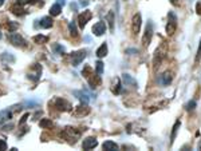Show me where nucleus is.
<instances>
[{"label": "nucleus", "mask_w": 201, "mask_h": 151, "mask_svg": "<svg viewBox=\"0 0 201 151\" xmlns=\"http://www.w3.org/2000/svg\"><path fill=\"white\" fill-rule=\"evenodd\" d=\"M176 28H177V18L173 12H169L168 13V22H166V26H165V29H166L168 35H173L176 32Z\"/></svg>", "instance_id": "1"}, {"label": "nucleus", "mask_w": 201, "mask_h": 151, "mask_svg": "<svg viewBox=\"0 0 201 151\" xmlns=\"http://www.w3.org/2000/svg\"><path fill=\"white\" fill-rule=\"evenodd\" d=\"M152 38H153V23L148 20L146 28H145V32H144V38H142V43L148 47L150 42H152Z\"/></svg>", "instance_id": "2"}, {"label": "nucleus", "mask_w": 201, "mask_h": 151, "mask_svg": "<svg viewBox=\"0 0 201 151\" xmlns=\"http://www.w3.org/2000/svg\"><path fill=\"white\" fill-rule=\"evenodd\" d=\"M86 58V51L84 49H80V51H75L70 54V60H71L73 66H78L83 62V59Z\"/></svg>", "instance_id": "3"}, {"label": "nucleus", "mask_w": 201, "mask_h": 151, "mask_svg": "<svg viewBox=\"0 0 201 151\" xmlns=\"http://www.w3.org/2000/svg\"><path fill=\"white\" fill-rule=\"evenodd\" d=\"M54 103H55V106H57V108L59 110V111H68V110L71 108L70 102H67V100H64L62 98H55Z\"/></svg>", "instance_id": "4"}, {"label": "nucleus", "mask_w": 201, "mask_h": 151, "mask_svg": "<svg viewBox=\"0 0 201 151\" xmlns=\"http://www.w3.org/2000/svg\"><path fill=\"white\" fill-rule=\"evenodd\" d=\"M91 16H93V13L90 12L89 9H86V11H83V12H80V13H79V18H78V20H79V27H80V28H84L86 23L89 22L90 19H91Z\"/></svg>", "instance_id": "5"}, {"label": "nucleus", "mask_w": 201, "mask_h": 151, "mask_svg": "<svg viewBox=\"0 0 201 151\" xmlns=\"http://www.w3.org/2000/svg\"><path fill=\"white\" fill-rule=\"evenodd\" d=\"M141 24H142V19H141V13L134 15V18L132 20V29H133V34L137 35L141 29Z\"/></svg>", "instance_id": "6"}, {"label": "nucleus", "mask_w": 201, "mask_h": 151, "mask_svg": "<svg viewBox=\"0 0 201 151\" xmlns=\"http://www.w3.org/2000/svg\"><path fill=\"white\" fill-rule=\"evenodd\" d=\"M93 32L95 36H102V35L106 32V24L103 22H98L93 26Z\"/></svg>", "instance_id": "7"}, {"label": "nucleus", "mask_w": 201, "mask_h": 151, "mask_svg": "<svg viewBox=\"0 0 201 151\" xmlns=\"http://www.w3.org/2000/svg\"><path fill=\"white\" fill-rule=\"evenodd\" d=\"M9 40H11V43L14 44V46H16V47H23V46H26V40H24L22 36H20L19 34H12L11 36H9Z\"/></svg>", "instance_id": "8"}, {"label": "nucleus", "mask_w": 201, "mask_h": 151, "mask_svg": "<svg viewBox=\"0 0 201 151\" xmlns=\"http://www.w3.org/2000/svg\"><path fill=\"white\" fill-rule=\"evenodd\" d=\"M97 139L95 138H87V139H84L83 140V143H82V148L83 150H91L94 147H97Z\"/></svg>", "instance_id": "9"}, {"label": "nucleus", "mask_w": 201, "mask_h": 151, "mask_svg": "<svg viewBox=\"0 0 201 151\" xmlns=\"http://www.w3.org/2000/svg\"><path fill=\"white\" fill-rule=\"evenodd\" d=\"M73 94L80 100V102H83L84 104L90 102V92L89 91H74Z\"/></svg>", "instance_id": "10"}, {"label": "nucleus", "mask_w": 201, "mask_h": 151, "mask_svg": "<svg viewBox=\"0 0 201 151\" xmlns=\"http://www.w3.org/2000/svg\"><path fill=\"white\" fill-rule=\"evenodd\" d=\"M39 24H40V27H43V28H51L54 24V20L50 16H44V18H42Z\"/></svg>", "instance_id": "11"}, {"label": "nucleus", "mask_w": 201, "mask_h": 151, "mask_svg": "<svg viewBox=\"0 0 201 151\" xmlns=\"http://www.w3.org/2000/svg\"><path fill=\"white\" fill-rule=\"evenodd\" d=\"M102 147H103V150H113V151H118V148H119L118 144L113 142V140H106V142H103Z\"/></svg>", "instance_id": "12"}, {"label": "nucleus", "mask_w": 201, "mask_h": 151, "mask_svg": "<svg viewBox=\"0 0 201 151\" xmlns=\"http://www.w3.org/2000/svg\"><path fill=\"white\" fill-rule=\"evenodd\" d=\"M160 83L162 86H169L170 83H172V75H170L169 72L162 74L161 75V78H160Z\"/></svg>", "instance_id": "13"}, {"label": "nucleus", "mask_w": 201, "mask_h": 151, "mask_svg": "<svg viewBox=\"0 0 201 151\" xmlns=\"http://www.w3.org/2000/svg\"><path fill=\"white\" fill-rule=\"evenodd\" d=\"M60 12H62V6H60L59 3H55L54 6L50 8V15H51V16H58Z\"/></svg>", "instance_id": "14"}, {"label": "nucleus", "mask_w": 201, "mask_h": 151, "mask_svg": "<svg viewBox=\"0 0 201 151\" xmlns=\"http://www.w3.org/2000/svg\"><path fill=\"white\" fill-rule=\"evenodd\" d=\"M107 55V44L106 43H102V46H100L98 49H97V56L98 58H105Z\"/></svg>", "instance_id": "15"}, {"label": "nucleus", "mask_w": 201, "mask_h": 151, "mask_svg": "<svg viewBox=\"0 0 201 151\" xmlns=\"http://www.w3.org/2000/svg\"><path fill=\"white\" fill-rule=\"evenodd\" d=\"M12 118V112L9 111V110H3V111H0V123L6 122V120L11 119Z\"/></svg>", "instance_id": "16"}, {"label": "nucleus", "mask_w": 201, "mask_h": 151, "mask_svg": "<svg viewBox=\"0 0 201 151\" xmlns=\"http://www.w3.org/2000/svg\"><path fill=\"white\" fill-rule=\"evenodd\" d=\"M122 80L126 84H129V86H132V87H137V82H135V79H133L130 75H128V74H123L122 75Z\"/></svg>", "instance_id": "17"}, {"label": "nucleus", "mask_w": 201, "mask_h": 151, "mask_svg": "<svg viewBox=\"0 0 201 151\" xmlns=\"http://www.w3.org/2000/svg\"><path fill=\"white\" fill-rule=\"evenodd\" d=\"M180 126H181V120H177L176 122V124L173 126V130H172V135H170V142H174V139H176V135H177L178 133V128H180Z\"/></svg>", "instance_id": "18"}, {"label": "nucleus", "mask_w": 201, "mask_h": 151, "mask_svg": "<svg viewBox=\"0 0 201 151\" xmlns=\"http://www.w3.org/2000/svg\"><path fill=\"white\" fill-rule=\"evenodd\" d=\"M34 42L35 43H39V44H43V43H47L48 42V38L44 36V35H36L34 38Z\"/></svg>", "instance_id": "19"}, {"label": "nucleus", "mask_w": 201, "mask_h": 151, "mask_svg": "<svg viewBox=\"0 0 201 151\" xmlns=\"http://www.w3.org/2000/svg\"><path fill=\"white\" fill-rule=\"evenodd\" d=\"M103 63L100 62V60H98L97 63H95V72H97V75L98 76H100V75L103 74Z\"/></svg>", "instance_id": "20"}, {"label": "nucleus", "mask_w": 201, "mask_h": 151, "mask_svg": "<svg viewBox=\"0 0 201 151\" xmlns=\"http://www.w3.org/2000/svg\"><path fill=\"white\" fill-rule=\"evenodd\" d=\"M12 12H14L15 15H23V13H24V9H23L22 6H20V3H18L16 6L12 7Z\"/></svg>", "instance_id": "21"}, {"label": "nucleus", "mask_w": 201, "mask_h": 151, "mask_svg": "<svg viewBox=\"0 0 201 151\" xmlns=\"http://www.w3.org/2000/svg\"><path fill=\"white\" fill-rule=\"evenodd\" d=\"M68 28H70V34H71V36H77L78 35V29H77V26H75V23L74 22H71L68 24Z\"/></svg>", "instance_id": "22"}, {"label": "nucleus", "mask_w": 201, "mask_h": 151, "mask_svg": "<svg viewBox=\"0 0 201 151\" xmlns=\"http://www.w3.org/2000/svg\"><path fill=\"white\" fill-rule=\"evenodd\" d=\"M40 127L42 128H46V127H54V123L51 122V120H48V119H43L42 122H40Z\"/></svg>", "instance_id": "23"}, {"label": "nucleus", "mask_w": 201, "mask_h": 151, "mask_svg": "<svg viewBox=\"0 0 201 151\" xmlns=\"http://www.w3.org/2000/svg\"><path fill=\"white\" fill-rule=\"evenodd\" d=\"M196 107H197V103H196V100H190V102H188L187 104H185V108H187L188 111H192V110H194Z\"/></svg>", "instance_id": "24"}, {"label": "nucleus", "mask_w": 201, "mask_h": 151, "mask_svg": "<svg viewBox=\"0 0 201 151\" xmlns=\"http://www.w3.org/2000/svg\"><path fill=\"white\" fill-rule=\"evenodd\" d=\"M52 49H54V51L57 52V54H60V55L66 52V49H64V47H63V46H60V44H55V46L52 47Z\"/></svg>", "instance_id": "25"}, {"label": "nucleus", "mask_w": 201, "mask_h": 151, "mask_svg": "<svg viewBox=\"0 0 201 151\" xmlns=\"http://www.w3.org/2000/svg\"><path fill=\"white\" fill-rule=\"evenodd\" d=\"M107 19H109V23H110V29H113L114 28V13L113 12H109Z\"/></svg>", "instance_id": "26"}, {"label": "nucleus", "mask_w": 201, "mask_h": 151, "mask_svg": "<svg viewBox=\"0 0 201 151\" xmlns=\"http://www.w3.org/2000/svg\"><path fill=\"white\" fill-rule=\"evenodd\" d=\"M0 59H3V60L8 59V60H11V62H14V60H15V58H14V56H11V55H8V54H4V55H2V56H0Z\"/></svg>", "instance_id": "27"}, {"label": "nucleus", "mask_w": 201, "mask_h": 151, "mask_svg": "<svg viewBox=\"0 0 201 151\" xmlns=\"http://www.w3.org/2000/svg\"><path fill=\"white\" fill-rule=\"evenodd\" d=\"M6 148H7L6 140H2V139H0V150H6Z\"/></svg>", "instance_id": "28"}, {"label": "nucleus", "mask_w": 201, "mask_h": 151, "mask_svg": "<svg viewBox=\"0 0 201 151\" xmlns=\"http://www.w3.org/2000/svg\"><path fill=\"white\" fill-rule=\"evenodd\" d=\"M119 87H121V83H119V79H117V86L114 88V94H119Z\"/></svg>", "instance_id": "29"}, {"label": "nucleus", "mask_w": 201, "mask_h": 151, "mask_svg": "<svg viewBox=\"0 0 201 151\" xmlns=\"http://www.w3.org/2000/svg\"><path fill=\"white\" fill-rule=\"evenodd\" d=\"M27 118H28V114H26V115H23L22 117V119H20V122H19V124H23L24 122L27 120Z\"/></svg>", "instance_id": "30"}, {"label": "nucleus", "mask_w": 201, "mask_h": 151, "mask_svg": "<svg viewBox=\"0 0 201 151\" xmlns=\"http://www.w3.org/2000/svg\"><path fill=\"white\" fill-rule=\"evenodd\" d=\"M16 28H18L16 23H9V29H11V31H14V29H16Z\"/></svg>", "instance_id": "31"}, {"label": "nucleus", "mask_w": 201, "mask_h": 151, "mask_svg": "<svg viewBox=\"0 0 201 151\" xmlns=\"http://www.w3.org/2000/svg\"><path fill=\"white\" fill-rule=\"evenodd\" d=\"M196 12L201 15V3H197V6H196Z\"/></svg>", "instance_id": "32"}, {"label": "nucleus", "mask_w": 201, "mask_h": 151, "mask_svg": "<svg viewBox=\"0 0 201 151\" xmlns=\"http://www.w3.org/2000/svg\"><path fill=\"white\" fill-rule=\"evenodd\" d=\"M36 104H39V102H26V106H30V107H34Z\"/></svg>", "instance_id": "33"}, {"label": "nucleus", "mask_w": 201, "mask_h": 151, "mask_svg": "<svg viewBox=\"0 0 201 151\" xmlns=\"http://www.w3.org/2000/svg\"><path fill=\"white\" fill-rule=\"evenodd\" d=\"M200 55H201V40H200V46H198V49H197V58L196 59H198Z\"/></svg>", "instance_id": "34"}, {"label": "nucleus", "mask_w": 201, "mask_h": 151, "mask_svg": "<svg viewBox=\"0 0 201 151\" xmlns=\"http://www.w3.org/2000/svg\"><path fill=\"white\" fill-rule=\"evenodd\" d=\"M27 3H30V4H34V3H36V2H39V0H26Z\"/></svg>", "instance_id": "35"}, {"label": "nucleus", "mask_w": 201, "mask_h": 151, "mask_svg": "<svg viewBox=\"0 0 201 151\" xmlns=\"http://www.w3.org/2000/svg\"><path fill=\"white\" fill-rule=\"evenodd\" d=\"M57 3H59V4H60V6H62V7H63V6H64V3H66V2H64V0H58V2H57Z\"/></svg>", "instance_id": "36"}, {"label": "nucleus", "mask_w": 201, "mask_h": 151, "mask_svg": "<svg viewBox=\"0 0 201 151\" xmlns=\"http://www.w3.org/2000/svg\"><path fill=\"white\" fill-rule=\"evenodd\" d=\"M172 2V4H177V0H170Z\"/></svg>", "instance_id": "37"}, {"label": "nucleus", "mask_w": 201, "mask_h": 151, "mask_svg": "<svg viewBox=\"0 0 201 151\" xmlns=\"http://www.w3.org/2000/svg\"><path fill=\"white\" fill-rule=\"evenodd\" d=\"M4 2H6V0H0V6H3Z\"/></svg>", "instance_id": "38"}, {"label": "nucleus", "mask_w": 201, "mask_h": 151, "mask_svg": "<svg viewBox=\"0 0 201 151\" xmlns=\"http://www.w3.org/2000/svg\"><path fill=\"white\" fill-rule=\"evenodd\" d=\"M0 38H2V34H0Z\"/></svg>", "instance_id": "39"}]
</instances>
